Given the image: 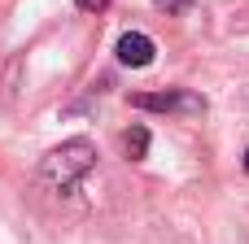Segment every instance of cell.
Returning a JSON list of instances; mask_svg holds the SVG:
<instances>
[{"label":"cell","mask_w":249,"mask_h":244,"mask_svg":"<svg viewBox=\"0 0 249 244\" xmlns=\"http://www.w3.org/2000/svg\"><path fill=\"white\" fill-rule=\"evenodd\" d=\"M92 166H96V144H92V140H66V144H57V148L44 157L39 175H44L48 188H57V192H74L79 179H83Z\"/></svg>","instance_id":"6da1fadb"},{"label":"cell","mask_w":249,"mask_h":244,"mask_svg":"<svg viewBox=\"0 0 249 244\" xmlns=\"http://www.w3.org/2000/svg\"><path fill=\"white\" fill-rule=\"evenodd\" d=\"M131 109L144 114H206V96L188 92V87H166V92H136Z\"/></svg>","instance_id":"7a4b0ae2"},{"label":"cell","mask_w":249,"mask_h":244,"mask_svg":"<svg viewBox=\"0 0 249 244\" xmlns=\"http://www.w3.org/2000/svg\"><path fill=\"white\" fill-rule=\"evenodd\" d=\"M114 52H118V61H123V65H131V70H144V65H153V57H158V44H153L144 31H127V35H118Z\"/></svg>","instance_id":"3957f363"},{"label":"cell","mask_w":249,"mask_h":244,"mask_svg":"<svg viewBox=\"0 0 249 244\" xmlns=\"http://www.w3.org/2000/svg\"><path fill=\"white\" fill-rule=\"evenodd\" d=\"M123 153H127V162H140V157L149 153V131H144V127L123 131Z\"/></svg>","instance_id":"277c9868"},{"label":"cell","mask_w":249,"mask_h":244,"mask_svg":"<svg viewBox=\"0 0 249 244\" xmlns=\"http://www.w3.org/2000/svg\"><path fill=\"white\" fill-rule=\"evenodd\" d=\"M153 4H158L162 13H184V9H188L193 0H153Z\"/></svg>","instance_id":"5b68a950"},{"label":"cell","mask_w":249,"mask_h":244,"mask_svg":"<svg viewBox=\"0 0 249 244\" xmlns=\"http://www.w3.org/2000/svg\"><path fill=\"white\" fill-rule=\"evenodd\" d=\"M105 4H109V0H79V9H83V13H101Z\"/></svg>","instance_id":"8992f818"},{"label":"cell","mask_w":249,"mask_h":244,"mask_svg":"<svg viewBox=\"0 0 249 244\" xmlns=\"http://www.w3.org/2000/svg\"><path fill=\"white\" fill-rule=\"evenodd\" d=\"M245 175H249V148H245Z\"/></svg>","instance_id":"52a82bcc"}]
</instances>
